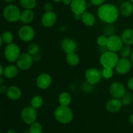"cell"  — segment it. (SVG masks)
Masks as SVG:
<instances>
[{
  "label": "cell",
  "mask_w": 133,
  "mask_h": 133,
  "mask_svg": "<svg viewBox=\"0 0 133 133\" xmlns=\"http://www.w3.org/2000/svg\"><path fill=\"white\" fill-rule=\"evenodd\" d=\"M122 106L123 104L121 101V99H114V98L108 100L106 104L107 110L110 113H116L119 112L122 109Z\"/></svg>",
  "instance_id": "17"
},
{
  "label": "cell",
  "mask_w": 133,
  "mask_h": 133,
  "mask_svg": "<svg viewBox=\"0 0 133 133\" xmlns=\"http://www.w3.org/2000/svg\"><path fill=\"white\" fill-rule=\"evenodd\" d=\"M3 81H4V79H3V77H1V76H0V84H2L3 83Z\"/></svg>",
  "instance_id": "48"
},
{
  "label": "cell",
  "mask_w": 133,
  "mask_h": 133,
  "mask_svg": "<svg viewBox=\"0 0 133 133\" xmlns=\"http://www.w3.org/2000/svg\"><path fill=\"white\" fill-rule=\"evenodd\" d=\"M97 16L102 22L112 24L116 22L119 15V9L112 3H104L99 7Z\"/></svg>",
  "instance_id": "1"
},
{
  "label": "cell",
  "mask_w": 133,
  "mask_h": 133,
  "mask_svg": "<svg viewBox=\"0 0 133 133\" xmlns=\"http://www.w3.org/2000/svg\"><path fill=\"white\" fill-rule=\"evenodd\" d=\"M27 52L31 56H35V55L37 54V53H39L40 52V46L37 43H31L28 46V47H27Z\"/></svg>",
  "instance_id": "28"
},
{
  "label": "cell",
  "mask_w": 133,
  "mask_h": 133,
  "mask_svg": "<svg viewBox=\"0 0 133 133\" xmlns=\"http://www.w3.org/2000/svg\"><path fill=\"white\" fill-rule=\"evenodd\" d=\"M130 2H131V3H132L133 5V0H130Z\"/></svg>",
  "instance_id": "50"
},
{
  "label": "cell",
  "mask_w": 133,
  "mask_h": 133,
  "mask_svg": "<svg viewBox=\"0 0 133 133\" xmlns=\"http://www.w3.org/2000/svg\"><path fill=\"white\" fill-rule=\"evenodd\" d=\"M20 9L15 5L9 4L3 9V17L7 22L14 23L20 20Z\"/></svg>",
  "instance_id": "4"
},
{
  "label": "cell",
  "mask_w": 133,
  "mask_h": 133,
  "mask_svg": "<svg viewBox=\"0 0 133 133\" xmlns=\"http://www.w3.org/2000/svg\"><path fill=\"white\" fill-rule=\"evenodd\" d=\"M122 104L124 106H129L132 104L133 101V96L129 92H127L124 95V96L121 99Z\"/></svg>",
  "instance_id": "32"
},
{
  "label": "cell",
  "mask_w": 133,
  "mask_h": 133,
  "mask_svg": "<svg viewBox=\"0 0 133 133\" xmlns=\"http://www.w3.org/2000/svg\"><path fill=\"white\" fill-rule=\"evenodd\" d=\"M3 72H4V69L2 65L0 64V76H1L3 74Z\"/></svg>",
  "instance_id": "42"
},
{
  "label": "cell",
  "mask_w": 133,
  "mask_h": 133,
  "mask_svg": "<svg viewBox=\"0 0 133 133\" xmlns=\"http://www.w3.org/2000/svg\"><path fill=\"white\" fill-rule=\"evenodd\" d=\"M52 78L48 73H42L38 76L36 80V86L40 89H46L51 85Z\"/></svg>",
  "instance_id": "13"
},
{
  "label": "cell",
  "mask_w": 133,
  "mask_h": 133,
  "mask_svg": "<svg viewBox=\"0 0 133 133\" xmlns=\"http://www.w3.org/2000/svg\"><path fill=\"white\" fill-rule=\"evenodd\" d=\"M129 59H131V62H132L133 64V50H132V52H131V56H130Z\"/></svg>",
  "instance_id": "44"
},
{
  "label": "cell",
  "mask_w": 133,
  "mask_h": 133,
  "mask_svg": "<svg viewBox=\"0 0 133 133\" xmlns=\"http://www.w3.org/2000/svg\"><path fill=\"white\" fill-rule=\"evenodd\" d=\"M57 20V14L53 10L45 12L42 17V24L45 27H51L55 24Z\"/></svg>",
  "instance_id": "16"
},
{
  "label": "cell",
  "mask_w": 133,
  "mask_h": 133,
  "mask_svg": "<svg viewBox=\"0 0 133 133\" xmlns=\"http://www.w3.org/2000/svg\"><path fill=\"white\" fill-rule=\"evenodd\" d=\"M8 87H6L5 85H0V93H6L7 91Z\"/></svg>",
  "instance_id": "39"
},
{
  "label": "cell",
  "mask_w": 133,
  "mask_h": 133,
  "mask_svg": "<svg viewBox=\"0 0 133 133\" xmlns=\"http://www.w3.org/2000/svg\"><path fill=\"white\" fill-rule=\"evenodd\" d=\"M84 76L86 81L92 86H95L99 83L103 78L101 72L99 69L94 67L87 69Z\"/></svg>",
  "instance_id": "7"
},
{
  "label": "cell",
  "mask_w": 133,
  "mask_h": 133,
  "mask_svg": "<svg viewBox=\"0 0 133 133\" xmlns=\"http://www.w3.org/2000/svg\"><path fill=\"white\" fill-rule=\"evenodd\" d=\"M5 57L8 61L10 63L15 62L17 61L19 56L21 55V50L19 46L15 43L7 44L5 47Z\"/></svg>",
  "instance_id": "5"
},
{
  "label": "cell",
  "mask_w": 133,
  "mask_h": 133,
  "mask_svg": "<svg viewBox=\"0 0 133 133\" xmlns=\"http://www.w3.org/2000/svg\"><path fill=\"white\" fill-rule=\"evenodd\" d=\"M24 133H30V132H29V131H26V132H25Z\"/></svg>",
  "instance_id": "51"
},
{
  "label": "cell",
  "mask_w": 133,
  "mask_h": 133,
  "mask_svg": "<svg viewBox=\"0 0 133 133\" xmlns=\"http://www.w3.org/2000/svg\"><path fill=\"white\" fill-rule=\"evenodd\" d=\"M34 63L32 56L27 53H21L16 61V65L18 69L22 70H29Z\"/></svg>",
  "instance_id": "9"
},
{
  "label": "cell",
  "mask_w": 133,
  "mask_h": 133,
  "mask_svg": "<svg viewBox=\"0 0 133 133\" xmlns=\"http://www.w3.org/2000/svg\"><path fill=\"white\" fill-rule=\"evenodd\" d=\"M96 42L99 46L101 47H107L108 42V37L107 35H99L96 39Z\"/></svg>",
  "instance_id": "34"
},
{
  "label": "cell",
  "mask_w": 133,
  "mask_h": 133,
  "mask_svg": "<svg viewBox=\"0 0 133 133\" xmlns=\"http://www.w3.org/2000/svg\"><path fill=\"white\" fill-rule=\"evenodd\" d=\"M1 37H2L3 41L5 44H9L12 43L13 40H14V36H13V34L10 31H5V32H3V33L2 34Z\"/></svg>",
  "instance_id": "31"
},
{
  "label": "cell",
  "mask_w": 133,
  "mask_h": 133,
  "mask_svg": "<svg viewBox=\"0 0 133 133\" xmlns=\"http://www.w3.org/2000/svg\"><path fill=\"white\" fill-rule=\"evenodd\" d=\"M19 2L22 7L28 10H32L36 5V0H20Z\"/></svg>",
  "instance_id": "27"
},
{
  "label": "cell",
  "mask_w": 133,
  "mask_h": 133,
  "mask_svg": "<svg viewBox=\"0 0 133 133\" xmlns=\"http://www.w3.org/2000/svg\"><path fill=\"white\" fill-rule=\"evenodd\" d=\"M18 67L17 65H10L4 69L3 75L8 79H12L17 76L18 73Z\"/></svg>",
  "instance_id": "23"
},
{
  "label": "cell",
  "mask_w": 133,
  "mask_h": 133,
  "mask_svg": "<svg viewBox=\"0 0 133 133\" xmlns=\"http://www.w3.org/2000/svg\"><path fill=\"white\" fill-rule=\"evenodd\" d=\"M81 21L85 26L91 27L95 24L96 17L90 12L85 11L82 14Z\"/></svg>",
  "instance_id": "21"
},
{
  "label": "cell",
  "mask_w": 133,
  "mask_h": 133,
  "mask_svg": "<svg viewBox=\"0 0 133 133\" xmlns=\"http://www.w3.org/2000/svg\"><path fill=\"white\" fill-rule=\"evenodd\" d=\"M35 36V31L33 27L29 25H24L19 28L18 37L21 40L25 43L31 41Z\"/></svg>",
  "instance_id": "11"
},
{
  "label": "cell",
  "mask_w": 133,
  "mask_h": 133,
  "mask_svg": "<svg viewBox=\"0 0 133 133\" xmlns=\"http://www.w3.org/2000/svg\"><path fill=\"white\" fill-rule=\"evenodd\" d=\"M53 5H52L51 3L50 2L46 3H45V5H44V9H45V12L52 11V10H53Z\"/></svg>",
  "instance_id": "36"
},
{
  "label": "cell",
  "mask_w": 133,
  "mask_h": 133,
  "mask_svg": "<svg viewBox=\"0 0 133 133\" xmlns=\"http://www.w3.org/2000/svg\"><path fill=\"white\" fill-rule=\"evenodd\" d=\"M44 104L43 98L40 95H35L31 100V106L35 109H38L41 108Z\"/></svg>",
  "instance_id": "26"
},
{
  "label": "cell",
  "mask_w": 133,
  "mask_h": 133,
  "mask_svg": "<svg viewBox=\"0 0 133 133\" xmlns=\"http://www.w3.org/2000/svg\"><path fill=\"white\" fill-rule=\"evenodd\" d=\"M71 96L68 92L64 91L58 96V102L60 105L63 106H69L71 102Z\"/></svg>",
  "instance_id": "24"
},
{
  "label": "cell",
  "mask_w": 133,
  "mask_h": 133,
  "mask_svg": "<svg viewBox=\"0 0 133 133\" xmlns=\"http://www.w3.org/2000/svg\"><path fill=\"white\" fill-rule=\"evenodd\" d=\"M119 11L123 16H130L133 14V5L130 1H125L119 7Z\"/></svg>",
  "instance_id": "19"
},
{
  "label": "cell",
  "mask_w": 133,
  "mask_h": 133,
  "mask_svg": "<svg viewBox=\"0 0 133 133\" xmlns=\"http://www.w3.org/2000/svg\"><path fill=\"white\" fill-rule=\"evenodd\" d=\"M132 67V63L129 58L121 57L115 66V71L120 75H125L130 72Z\"/></svg>",
  "instance_id": "10"
},
{
  "label": "cell",
  "mask_w": 133,
  "mask_h": 133,
  "mask_svg": "<svg viewBox=\"0 0 133 133\" xmlns=\"http://www.w3.org/2000/svg\"><path fill=\"white\" fill-rule=\"evenodd\" d=\"M56 120L62 124H68L74 119V113L69 106H63L59 105L54 112Z\"/></svg>",
  "instance_id": "2"
},
{
  "label": "cell",
  "mask_w": 133,
  "mask_h": 133,
  "mask_svg": "<svg viewBox=\"0 0 133 133\" xmlns=\"http://www.w3.org/2000/svg\"><path fill=\"white\" fill-rule=\"evenodd\" d=\"M70 6L74 14H82L87 11L88 4L87 0H71Z\"/></svg>",
  "instance_id": "15"
},
{
  "label": "cell",
  "mask_w": 133,
  "mask_h": 133,
  "mask_svg": "<svg viewBox=\"0 0 133 133\" xmlns=\"http://www.w3.org/2000/svg\"><path fill=\"white\" fill-rule=\"evenodd\" d=\"M123 45L124 44L122 41L121 37L114 34L108 37V42L107 44L108 50L118 53L120 51Z\"/></svg>",
  "instance_id": "8"
},
{
  "label": "cell",
  "mask_w": 133,
  "mask_h": 133,
  "mask_svg": "<svg viewBox=\"0 0 133 133\" xmlns=\"http://www.w3.org/2000/svg\"><path fill=\"white\" fill-rule=\"evenodd\" d=\"M61 1L65 5H70L71 3V0H62Z\"/></svg>",
  "instance_id": "41"
},
{
  "label": "cell",
  "mask_w": 133,
  "mask_h": 133,
  "mask_svg": "<svg viewBox=\"0 0 133 133\" xmlns=\"http://www.w3.org/2000/svg\"><path fill=\"white\" fill-rule=\"evenodd\" d=\"M22 91L16 86H11L8 87L6 94L8 98L12 100H19L22 96Z\"/></svg>",
  "instance_id": "18"
},
{
  "label": "cell",
  "mask_w": 133,
  "mask_h": 133,
  "mask_svg": "<svg viewBox=\"0 0 133 133\" xmlns=\"http://www.w3.org/2000/svg\"><path fill=\"white\" fill-rule=\"evenodd\" d=\"M35 18V14L32 10L25 9L21 13L20 20L25 24H28L32 22Z\"/></svg>",
  "instance_id": "22"
},
{
  "label": "cell",
  "mask_w": 133,
  "mask_h": 133,
  "mask_svg": "<svg viewBox=\"0 0 133 133\" xmlns=\"http://www.w3.org/2000/svg\"><path fill=\"white\" fill-rule=\"evenodd\" d=\"M29 131L30 133H42V125L40 123L36 121V122L33 123L30 125Z\"/></svg>",
  "instance_id": "29"
},
{
  "label": "cell",
  "mask_w": 133,
  "mask_h": 133,
  "mask_svg": "<svg viewBox=\"0 0 133 133\" xmlns=\"http://www.w3.org/2000/svg\"><path fill=\"white\" fill-rule=\"evenodd\" d=\"M106 0H90V2L92 5L94 6H101L103 4L105 3Z\"/></svg>",
  "instance_id": "35"
},
{
  "label": "cell",
  "mask_w": 133,
  "mask_h": 133,
  "mask_svg": "<svg viewBox=\"0 0 133 133\" xmlns=\"http://www.w3.org/2000/svg\"><path fill=\"white\" fill-rule=\"evenodd\" d=\"M3 1H5V2H6V3H10L14 2L15 0H3Z\"/></svg>",
  "instance_id": "45"
},
{
  "label": "cell",
  "mask_w": 133,
  "mask_h": 133,
  "mask_svg": "<svg viewBox=\"0 0 133 133\" xmlns=\"http://www.w3.org/2000/svg\"><path fill=\"white\" fill-rule=\"evenodd\" d=\"M121 38L125 45H132L133 44V29L126 28L123 30Z\"/></svg>",
  "instance_id": "20"
},
{
  "label": "cell",
  "mask_w": 133,
  "mask_h": 133,
  "mask_svg": "<svg viewBox=\"0 0 133 133\" xmlns=\"http://www.w3.org/2000/svg\"><path fill=\"white\" fill-rule=\"evenodd\" d=\"M32 58H33L34 62H38L41 60L42 59V56L40 53H37V54L35 55V56H32Z\"/></svg>",
  "instance_id": "38"
},
{
  "label": "cell",
  "mask_w": 133,
  "mask_h": 133,
  "mask_svg": "<svg viewBox=\"0 0 133 133\" xmlns=\"http://www.w3.org/2000/svg\"><path fill=\"white\" fill-rule=\"evenodd\" d=\"M119 55L122 57L123 58H129L131 56V52H132V49L131 46L129 45H123L122 49L119 51Z\"/></svg>",
  "instance_id": "30"
},
{
  "label": "cell",
  "mask_w": 133,
  "mask_h": 133,
  "mask_svg": "<svg viewBox=\"0 0 133 133\" xmlns=\"http://www.w3.org/2000/svg\"><path fill=\"white\" fill-rule=\"evenodd\" d=\"M67 63L70 66H76L80 62L79 56L76 53V52L67 53L66 57Z\"/></svg>",
  "instance_id": "25"
},
{
  "label": "cell",
  "mask_w": 133,
  "mask_h": 133,
  "mask_svg": "<svg viewBox=\"0 0 133 133\" xmlns=\"http://www.w3.org/2000/svg\"><path fill=\"white\" fill-rule=\"evenodd\" d=\"M110 95L114 99H121L127 93L124 85L120 82H114L110 85L109 88Z\"/></svg>",
  "instance_id": "12"
},
{
  "label": "cell",
  "mask_w": 133,
  "mask_h": 133,
  "mask_svg": "<svg viewBox=\"0 0 133 133\" xmlns=\"http://www.w3.org/2000/svg\"><path fill=\"white\" fill-rule=\"evenodd\" d=\"M53 1H54V2H60V1H61L62 0H52Z\"/></svg>",
  "instance_id": "49"
},
{
  "label": "cell",
  "mask_w": 133,
  "mask_h": 133,
  "mask_svg": "<svg viewBox=\"0 0 133 133\" xmlns=\"http://www.w3.org/2000/svg\"><path fill=\"white\" fill-rule=\"evenodd\" d=\"M103 78L105 79H110L114 75V69L110 68H103L101 71Z\"/></svg>",
  "instance_id": "33"
},
{
  "label": "cell",
  "mask_w": 133,
  "mask_h": 133,
  "mask_svg": "<svg viewBox=\"0 0 133 133\" xmlns=\"http://www.w3.org/2000/svg\"><path fill=\"white\" fill-rule=\"evenodd\" d=\"M3 39H2V37H1V35H0V47L2 46V44H3Z\"/></svg>",
  "instance_id": "47"
},
{
  "label": "cell",
  "mask_w": 133,
  "mask_h": 133,
  "mask_svg": "<svg viewBox=\"0 0 133 133\" xmlns=\"http://www.w3.org/2000/svg\"><path fill=\"white\" fill-rule=\"evenodd\" d=\"M81 17H82V14H74V18H75V20H81Z\"/></svg>",
  "instance_id": "40"
},
{
  "label": "cell",
  "mask_w": 133,
  "mask_h": 133,
  "mask_svg": "<svg viewBox=\"0 0 133 133\" xmlns=\"http://www.w3.org/2000/svg\"><path fill=\"white\" fill-rule=\"evenodd\" d=\"M119 59L118 53L107 50L101 54L100 57V63L103 68L114 69Z\"/></svg>",
  "instance_id": "3"
},
{
  "label": "cell",
  "mask_w": 133,
  "mask_h": 133,
  "mask_svg": "<svg viewBox=\"0 0 133 133\" xmlns=\"http://www.w3.org/2000/svg\"><path fill=\"white\" fill-rule=\"evenodd\" d=\"M129 120L130 123H131V125H133V113H132V114L129 116Z\"/></svg>",
  "instance_id": "43"
},
{
  "label": "cell",
  "mask_w": 133,
  "mask_h": 133,
  "mask_svg": "<svg viewBox=\"0 0 133 133\" xmlns=\"http://www.w3.org/2000/svg\"><path fill=\"white\" fill-rule=\"evenodd\" d=\"M21 117L25 123L31 125V124L36 121L37 111L31 106H26L22 110Z\"/></svg>",
  "instance_id": "6"
},
{
  "label": "cell",
  "mask_w": 133,
  "mask_h": 133,
  "mask_svg": "<svg viewBox=\"0 0 133 133\" xmlns=\"http://www.w3.org/2000/svg\"><path fill=\"white\" fill-rule=\"evenodd\" d=\"M61 48L62 50L67 54L76 52L77 49V44L76 42L71 38L66 37L64 38L61 42Z\"/></svg>",
  "instance_id": "14"
},
{
  "label": "cell",
  "mask_w": 133,
  "mask_h": 133,
  "mask_svg": "<svg viewBox=\"0 0 133 133\" xmlns=\"http://www.w3.org/2000/svg\"><path fill=\"white\" fill-rule=\"evenodd\" d=\"M132 15H133V14H132Z\"/></svg>",
  "instance_id": "52"
},
{
  "label": "cell",
  "mask_w": 133,
  "mask_h": 133,
  "mask_svg": "<svg viewBox=\"0 0 133 133\" xmlns=\"http://www.w3.org/2000/svg\"><path fill=\"white\" fill-rule=\"evenodd\" d=\"M7 133H16L15 130H13V129H9V130H8Z\"/></svg>",
  "instance_id": "46"
},
{
  "label": "cell",
  "mask_w": 133,
  "mask_h": 133,
  "mask_svg": "<svg viewBox=\"0 0 133 133\" xmlns=\"http://www.w3.org/2000/svg\"><path fill=\"white\" fill-rule=\"evenodd\" d=\"M127 87L129 88V89H130L131 91H133V76L130 78L127 81Z\"/></svg>",
  "instance_id": "37"
}]
</instances>
